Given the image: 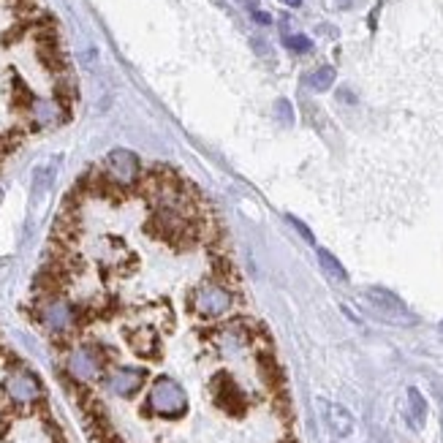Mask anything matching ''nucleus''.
<instances>
[{
    "instance_id": "8",
    "label": "nucleus",
    "mask_w": 443,
    "mask_h": 443,
    "mask_svg": "<svg viewBox=\"0 0 443 443\" xmlns=\"http://www.w3.org/2000/svg\"><path fill=\"white\" fill-rule=\"evenodd\" d=\"M6 392H8V397H11L14 403H19V406H33V403L41 400V383H38V378H35L33 373H28V370L11 373V376L6 378Z\"/></svg>"
},
{
    "instance_id": "6",
    "label": "nucleus",
    "mask_w": 443,
    "mask_h": 443,
    "mask_svg": "<svg viewBox=\"0 0 443 443\" xmlns=\"http://www.w3.org/2000/svg\"><path fill=\"white\" fill-rule=\"evenodd\" d=\"M38 321L49 329V332H65L71 329V324L76 321V310L60 299V296H47L41 305H38Z\"/></svg>"
},
{
    "instance_id": "22",
    "label": "nucleus",
    "mask_w": 443,
    "mask_h": 443,
    "mask_svg": "<svg viewBox=\"0 0 443 443\" xmlns=\"http://www.w3.org/2000/svg\"><path fill=\"white\" fill-rule=\"evenodd\" d=\"M288 223H291V226H294V228H296V231H299V234L305 237V242H313V234H310V228H308L305 223H302V221H296L294 215H288Z\"/></svg>"
},
{
    "instance_id": "28",
    "label": "nucleus",
    "mask_w": 443,
    "mask_h": 443,
    "mask_svg": "<svg viewBox=\"0 0 443 443\" xmlns=\"http://www.w3.org/2000/svg\"><path fill=\"white\" fill-rule=\"evenodd\" d=\"M0 201H3V190H0Z\"/></svg>"
},
{
    "instance_id": "24",
    "label": "nucleus",
    "mask_w": 443,
    "mask_h": 443,
    "mask_svg": "<svg viewBox=\"0 0 443 443\" xmlns=\"http://www.w3.org/2000/svg\"><path fill=\"white\" fill-rule=\"evenodd\" d=\"M433 389H435V394H438V397L443 400V378H435V381H433Z\"/></svg>"
},
{
    "instance_id": "1",
    "label": "nucleus",
    "mask_w": 443,
    "mask_h": 443,
    "mask_svg": "<svg viewBox=\"0 0 443 443\" xmlns=\"http://www.w3.org/2000/svg\"><path fill=\"white\" fill-rule=\"evenodd\" d=\"M234 296L231 291L218 281H204L190 291V308L204 318H221L231 310Z\"/></svg>"
},
{
    "instance_id": "11",
    "label": "nucleus",
    "mask_w": 443,
    "mask_h": 443,
    "mask_svg": "<svg viewBox=\"0 0 443 443\" xmlns=\"http://www.w3.org/2000/svg\"><path fill=\"white\" fill-rule=\"evenodd\" d=\"M38 60L41 65L47 68V71H52V74H65V68H68V60H65L63 49H60V44L58 41H38Z\"/></svg>"
},
{
    "instance_id": "18",
    "label": "nucleus",
    "mask_w": 443,
    "mask_h": 443,
    "mask_svg": "<svg viewBox=\"0 0 443 443\" xmlns=\"http://www.w3.org/2000/svg\"><path fill=\"white\" fill-rule=\"evenodd\" d=\"M308 85H310L316 93L329 90V87L335 85V68H329V65H321V68H316V71L308 76Z\"/></svg>"
},
{
    "instance_id": "26",
    "label": "nucleus",
    "mask_w": 443,
    "mask_h": 443,
    "mask_svg": "<svg viewBox=\"0 0 443 443\" xmlns=\"http://www.w3.org/2000/svg\"><path fill=\"white\" fill-rule=\"evenodd\" d=\"M242 3H245V8H251V11L258 8V0H242Z\"/></svg>"
},
{
    "instance_id": "17",
    "label": "nucleus",
    "mask_w": 443,
    "mask_h": 443,
    "mask_svg": "<svg viewBox=\"0 0 443 443\" xmlns=\"http://www.w3.org/2000/svg\"><path fill=\"white\" fill-rule=\"evenodd\" d=\"M11 87H14V106L17 109H33V103H35V98H33V93H31V87L22 82V76H11Z\"/></svg>"
},
{
    "instance_id": "5",
    "label": "nucleus",
    "mask_w": 443,
    "mask_h": 443,
    "mask_svg": "<svg viewBox=\"0 0 443 443\" xmlns=\"http://www.w3.org/2000/svg\"><path fill=\"white\" fill-rule=\"evenodd\" d=\"M212 397H215V406L223 408L226 413H234V416H240V413L248 408V397H245V392L234 383V378L228 376V373H218L215 378H212Z\"/></svg>"
},
{
    "instance_id": "29",
    "label": "nucleus",
    "mask_w": 443,
    "mask_h": 443,
    "mask_svg": "<svg viewBox=\"0 0 443 443\" xmlns=\"http://www.w3.org/2000/svg\"><path fill=\"white\" fill-rule=\"evenodd\" d=\"M441 337H443V324H441Z\"/></svg>"
},
{
    "instance_id": "15",
    "label": "nucleus",
    "mask_w": 443,
    "mask_h": 443,
    "mask_svg": "<svg viewBox=\"0 0 443 443\" xmlns=\"http://www.w3.org/2000/svg\"><path fill=\"white\" fill-rule=\"evenodd\" d=\"M408 421H411L413 430H421L424 421H427V403L421 397L419 389H408Z\"/></svg>"
},
{
    "instance_id": "2",
    "label": "nucleus",
    "mask_w": 443,
    "mask_h": 443,
    "mask_svg": "<svg viewBox=\"0 0 443 443\" xmlns=\"http://www.w3.org/2000/svg\"><path fill=\"white\" fill-rule=\"evenodd\" d=\"M147 408L158 416H166V419H177L188 411V397L183 392V386L177 381L160 376L153 389H150V397H147Z\"/></svg>"
},
{
    "instance_id": "10",
    "label": "nucleus",
    "mask_w": 443,
    "mask_h": 443,
    "mask_svg": "<svg viewBox=\"0 0 443 443\" xmlns=\"http://www.w3.org/2000/svg\"><path fill=\"white\" fill-rule=\"evenodd\" d=\"M321 408H324V419H326L329 430H332L337 438L353 435V416L349 413V408L335 406V403H324V400H321Z\"/></svg>"
},
{
    "instance_id": "27",
    "label": "nucleus",
    "mask_w": 443,
    "mask_h": 443,
    "mask_svg": "<svg viewBox=\"0 0 443 443\" xmlns=\"http://www.w3.org/2000/svg\"><path fill=\"white\" fill-rule=\"evenodd\" d=\"M285 6H291V8H296V6H302V0H283Z\"/></svg>"
},
{
    "instance_id": "14",
    "label": "nucleus",
    "mask_w": 443,
    "mask_h": 443,
    "mask_svg": "<svg viewBox=\"0 0 443 443\" xmlns=\"http://www.w3.org/2000/svg\"><path fill=\"white\" fill-rule=\"evenodd\" d=\"M258 376L261 381L275 392V394H281L283 392V373H281V367H278V362H275V356L267 351V353H258Z\"/></svg>"
},
{
    "instance_id": "16",
    "label": "nucleus",
    "mask_w": 443,
    "mask_h": 443,
    "mask_svg": "<svg viewBox=\"0 0 443 443\" xmlns=\"http://www.w3.org/2000/svg\"><path fill=\"white\" fill-rule=\"evenodd\" d=\"M318 264L324 267V272L332 278V281H337V283H346L349 281V275H346V267L335 258V256L329 253V251H324V248H318Z\"/></svg>"
},
{
    "instance_id": "9",
    "label": "nucleus",
    "mask_w": 443,
    "mask_h": 443,
    "mask_svg": "<svg viewBox=\"0 0 443 443\" xmlns=\"http://www.w3.org/2000/svg\"><path fill=\"white\" fill-rule=\"evenodd\" d=\"M147 378L144 370H136V367H117L106 376V389L117 397H131L142 389V383Z\"/></svg>"
},
{
    "instance_id": "19",
    "label": "nucleus",
    "mask_w": 443,
    "mask_h": 443,
    "mask_svg": "<svg viewBox=\"0 0 443 443\" xmlns=\"http://www.w3.org/2000/svg\"><path fill=\"white\" fill-rule=\"evenodd\" d=\"M60 158H55V160H49V163H44V166H38L35 169V174H33V188L35 190H44V188H49L52 185V180H55V163H58Z\"/></svg>"
},
{
    "instance_id": "25",
    "label": "nucleus",
    "mask_w": 443,
    "mask_h": 443,
    "mask_svg": "<svg viewBox=\"0 0 443 443\" xmlns=\"http://www.w3.org/2000/svg\"><path fill=\"white\" fill-rule=\"evenodd\" d=\"M253 47H256V49H258V55H267V44H264V41H258V38H256V41H253Z\"/></svg>"
},
{
    "instance_id": "7",
    "label": "nucleus",
    "mask_w": 443,
    "mask_h": 443,
    "mask_svg": "<svg viewBox=\"0 0 443 443\" xmlns=\"http://www.w3.org/2000/svg\"><path fill=\"white\" fill-rule=\"evenodd\" d=\"M106 174L120 183V185H136L139 174H142V163L131 150H112L106 156Z\"/></svg>"
},
{
    "instance_id": "23",
    "label": "nucleus",
    "mask_w": 443,
    "mask_h": 443,
    "mask_svg": "<svg viewBox=\"0 0 443 443\" xmlns=\"http://www.w3.org/2000/svg\"><path fill=\"white\" fill-rule=\"evenodd\" d=\"M253 19L258 22V25H269V22H272V17H269V14H264V11H258V8L253 11Z\"/></svg>"
},
{
    "instance_id": "13",
    "label": "nucleus",
    "mask_w": 443,
    "mask_h": 443,
    "mask_svg": "<svg viewBox=\"0 0 443 443\" xmlns=\"http://www.w3.org/2000/svg\"><path fill=\"white\" fill-rule=\"evenodd\" d=\"M31 115L38 126H55V123H63L68 109H63L58 101H35Z\"/></svg>"
},
{
    "instance_id": "12",
    "label": "nucleus",
    "mask_w": 443,
    "mask_h": 443,
    "mask_svg": "<svg viewBox=\"0 0 443 443\" xmlns=\"http://www.w3.org/2000/svg\"><path fill=\"white\" fill-rule=\"evenodd\" d=\"M128 343H131V349L136 351L139 356H144V359L158 356V335L150 326H139V329L128 332Z\"/></svg>"
},
{
    "instance_id": "20",
    "label": "nucleus",
    "mask_w": 443,
    "mask_h": 443,
    "mask_svg": "<svg viewBox=\"0 0 443 443\" xmlns=\"http://www.w3.org/2000/svg\"><path fill=\"white\" fill-rule=\"evenodd\" d=\"M283 44L291 52H299V55H305V52L313 49V41H310L308 35H302V33H288V35H283Z\"/></svg>"
},
{
    "instance_id": "3",
    "label": "nucleus",
    "mask_w": 443,
    "mask_h": 443,
    "mask_svg": "<svg viewBox=\"0 0 443 443\" xmlns=\"http://www.w3.org/2000/svg\"><path fill=\"white\" fill-rule=\"evenodd\" d=\"M365 299H367V305H370L383 321H394V324H411L413 321L411 310L406 308V302H403L400 296H394L392 291L381 288V285L365 288Z\"/></svg>"
},
{
    "instance_id": "21",
    "label": "nucleus",
    "mask_w": 443,
    "mask_h": 443,
    "mask_svg": "<svg viewBox=\"0 0 443 443\" xmlns=\"http://www.w3.org/2000/svg\"><path fill=\"white\" fill-rule=\"evenodd\" d=\"M275 109H278V115H281L283 123H294V112H291V103H288V101H278Z\"/></svg>"
},
{
    "instance_id": "4",
    "label": "nucleus",
    "mask_w": 443,
    "mask_h": 443,
    "mask_svg": "<svg viewBox=\"0 0 443 443\" xmlns=\"http://www.w3.org/2000/svg\"><path fill=\"white\" fill-rule=\"evenodd\" d=\"M68 376L79 383H87V381H95L101 376V367H103V356H101V349L95 346H79L68 353Z\"/></svg>"
}]
</instances>
